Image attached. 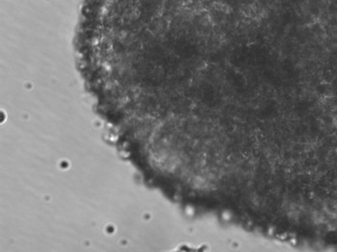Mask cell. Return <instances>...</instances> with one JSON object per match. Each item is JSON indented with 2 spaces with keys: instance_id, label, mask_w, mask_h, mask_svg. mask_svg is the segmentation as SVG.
<instances>
[{
  "instance_id": "cell-1",
  "label": "cell",
  "mask_w": 337,
  "mask_h": 252,
  "mask_svg": "<svg viewBox=\"0 0 337 252\" xmlns=\"http://www.w3.org/2000/svg\"><path fill=\"white\" fill-rule=\"evenodd\" d=\"M310 15H312L313 17H318L319 16L321 15V11H320V9L319 7H318L317 6H312L310 7Z\"/></svg>"
},
{
  "instance_id": "cell-2",
  "label": "cell",
  "mask_w": 337,
  "mask_h": 252,
  "mask_svg": "<svg viewBox=\"0 0 337 252\" xmlns=\"http://www.w3.org/2000/svg\"><path fill=\"white\" fill-rule=\"evenodd\" d=\"M329 22L332 26H337V18L336 17H332L331 19L329 20Z\"/></svg>"
}]
</instances>
